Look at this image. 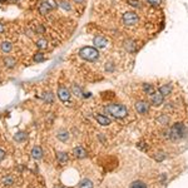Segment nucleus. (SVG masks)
<instances>
[{
    "label": "nucleus",
    "instance_id": "f257e3e1",
    "mask_svg": "<svg viewBox=\"0 0 188 188\" xmlns=\"http://www.w3.org/2000/svg\"><path fill=\"white\" fill-rule=\"evenodd\" d=\"M79 57L87 62H96L99 59V52L94 47H83L79 49Z\"/></svg>",
    "mask_w": 188,
    "mask_h": 188
},
{
    "label": "nucleus",
    "instance_id": "f03ea898",
    "mask_svg": "<svg viewBox=\"0 0 188 188\" xmlns=\"http://www.w3.org/2000/svg\"><path fill=\"white\" fill-rule=\"evenodd\" d=\"M104 109L107 113L112 114L116 118H124L128 114V109L123 104H108Z\"/></svg>",
    "mask_w": 188,
    "mask_h": 188
},
{
    "label": "nucleus",
    "instance_id": "7ed1b4c3",
    "mask_svg": "<svg viewBox=\"0 0 188 188\" xmlns=\"http://www.w3.org/2000/svg\"><path fill=\"white\" fill-rule=\"evenodd\" d=\"M184 134V126L182 123H176L171 127L169 131V138L172 141H179Z\"/></svg>",
    "mask_w": 188,
    "mask_h": 188
},
{
    "label": "nucleus",
    "instance_id": "20e7f679",
    "mask_svg": "<svg viewBox=\"0 0 188 188\" xmlns=\"http://www.w3.org/2000/svg\"><path fill=\"white\" fill-rule=\"evenodd\" d=\"M122 20H123V24L127 25V27H133L136 24H138L139 22V17L137 15V13L134 12H126L122 17Z\"/></svg>",
    "mask_w": 188,
    "mask_h": 188
},
{
    "label": "nucleus",
    "instance_id": "39448f33",
    "mask_svg": "<svg viewBox=\"0 0 188 188\" xmlns=\"http://www.w3.org/2000/svg\"><path fill=\"white\" fill-rule=\"evenodd\" d=\"M70 90L68 88H65L64 85H60L58 88V98L62 101V102H68L70 99Z\"/></svg>",
    "mask_w": 188,
    "mask_h": 188
},
{
    "label": "nucleus",
    "instance_id": "423d86ee",
    "mask_svg": "<svg viewBox=\"0 0 188 188\" xmlns=\"http://www.w3.org/2000/svg\"><path fill=\"white\" fill-rule=\"evenodd\" d=\"M163 101H164V97H163V94H161L159 92H154L151 96V104H153L154 107L162 106Z\"/></svg>",
    "mask_w": 188,
    "mask_h": 188
},
{
    "label": "nucleus",
    "instance_id": "0eeeda50",
    "mask_svg": "<svg viewBox=\"0 0 188 188\" xmlns=\"http://www.w3.org/2000/svg\"><path fill=\"white\" fill-rule=\"evenodd\" d=\"M134 108H136V111H137L139 114H146V113H148V111H149V104H148L147 102L139 101V102H137V103L134 104Z\"/></svg>",
    "mask_w": 188,
    "mask_h": 188
},
{
    "label": "nucleus",
    "instance_id": "6e6552de",
    "mask_svg": "<svg viewBox=\"0 0 188 188\" xmlns=\"http://www.w3.org/2000/svg\"><path fill=\"white\" fill-rule=\"evenodd\" d=\"M93 43H94V45L98 47V48H106V47L108 45V40H107L104 37H101V35H98V37L94 38Z\"/></svg>",
    "mask_w": 188,
    "mask_h": 188
},
{
    "label": "nucleus",
    "instance_id": "1a4fd4ad",
    "mask_svg": "<svg viewBox=\"0 0 188 188\" xmlns=\"http://www.w3.org/2000/svg\"><path fill=\"white\" fill-rule=\"evenodd\" d=\"M38 9H39V13H40V14L45 15V14H48V12H49L50 9H53V8H52V5L49 4L48 0H45V2H42V3L39 4Z\"/></svg>",
    "mask_w": 188,
    "mask_h": 188
},
{
    "label": "nucleus",
    "instance_id": "9d476101",
    "mask_svg": "<svg viewBox=\"0 0 188 188\" xmlns=\"http://www.w3.org/2000/svg\"><path fill=\"white\" fill-rule=\"evenodd\" d=\"M124 48H126V50L128 53H136V50H137V43H136V40L128 39L124 43Z\"/></svg>",
    "mask_w": 188,
    "mask_h": 188
},
{
    "label": "nucleus",
    "instance_id": "9b49d317",
    "mask_svg": "<svg viewBox=\"0 0 188 188\" xmlns=\"http://www.w3.org/2000/svg\"><path fill=\"white\" fill-rule=\"evenodd\" d=\"M3 63H4V65L7 67V68H9V69H12V68H14L15 65H17V59L15 58H13V57H5L4 59H3Z\"/></svg>",
    "mask_w": 188,
    "mask_h": 188
},
{
    "label": "nucleus",
    "instance_id": "f8f14e48",
    "mask_svg": "<svg viewBox=\"0 0 188 188\" xmlns=\"http://www.w3.org/2000/svg\"><path fill=\"white\" fill-rule=\"evenodd\" d=\"M96 119H97V122L101 124V126H109L111 124V119L108 118V117H106V116H103V114H97L96 116Z\"/></svg>",
    "mask_w": 188,
    "mask_h": 188
},
{
    "label": "nucleus",
    "instance_id": "ddd939ff",
    "mask_svg": "<svg viewBox=\"0 0 188 188\" xmlns=\"http://www.w3.org/2000/svg\"><path fill=\"white\" fill-rule=\"evenodd\" d=\"M73 153H74V156H75L77 158H85L87 154H88L87 151H85L83 147H80V146H79V147H75L74 151H73Z\"/></svg>",
    "mask_w": 188,
    "mask_h": 188
},
{
    "label": "nucleus",
    "instance_id": "4468645a",
    "mask_svg": "<svg viewBox=\"0 0 188 188\" xmlns=\"http://www.w3.org/2000/svg\"><path fill=\"white\" fill-rule=\"evenodd\" d=\"M158 92H159L161 94H163V97H166V96H168V94L172 93V85H171V84H163V85L159 87Z\"/></svg>",
    "mask_w": 188,
    "mask_h": 188
},
{
    "label": "nucleus",
    "instance_id": "2eb2a0df",
    "mask_svg": "<svg viewBox=\"0 0 188 188\" xmlns=\"http://www.w3.org/2000/svg\"><path fill=\"white\" fill-rule=\"evenodd\" d=\"M32 157L34 159H42V157H43V149L39 146H35L32 149Z\"/></svg>",
    "mask_w": 188,
    "mask_h": 188
},
{
    "label": "nucleus",
    "instance_id": "dca6fc26",
    "mask_svg": "<svg viewBox=\"0 0 188 188\" xmlns=\"http://www.w3.org/2000/svg\"><path fill=\"white\" fill-rule=\"evenodd\" d=\"M57 159H58V162L63 166V164H65V163L69 161V157H68V154H67L65 152H58V153H57Z\"/></svg>",
    "mask_w": 188,
    "mask_h": 188
},
{
    "label": "nucleus",
    "instance_id": "f3484780",
    "mask_svg": "<svg viewBox=\"0 0 188 188\" xmlns=\"http://www.w3.org/2000/svg\"><path fill=\"white\" fill-rule=\"evenodd\" d=\"M0 48H2V52L3 53H10L12 52V49H13V45H12V43L10 42H8V40H5V42H3L2 44H0Z\"/></svg>",
    "mask_w": 188,
    "mask_h": 188
},
{
    "label": "nucleus",
    "instance_id": "a211bd4d",
    "mask_svg": "<svg viewBox=\"0 0 188 188\" xmlns=\"http://www.w3.org/2000/svg\"><path fill=\"white\" fill-rule=\"evenodd\" d=\"M57 136H58V139L62 141V142H67V141L69 139V133H68V131H65V129H60Z\"/></svg>",
    "mask_w": 188,
    "mask_h": 188
},
{
    "label": "nucleus",
    "instance_id": "6ab92c4d",
    "mask_svg": "<svg viewBox=\"0 0 188 188\" xmlns=\"http://www.w3.org/2000/svg\"><path fill=\"white\" fill-rule=\"evenodd\" d=\"M143 92H144L146 94H148V96L151 97L152 94L156 92V89H154V87H153L152 84H149V83H144V84H143Z\"/></svg>",
    "mask_w": 188,
    "mask_h": 188
},
{
    "label": "nucleus",
    "instance_id": "aec40b11",
    "mask_svg": "<svg viewBox=\"0 0 188 188\" xmlns=\"http://www.w3.org/2000/svg\"><path fill=\"white\" fill-rule=\"evenodd\" d=\"M27 138H28V134L24 133V132H18V133H15V136H14V141H15V142H24Z\"/></svg>",
    "mask_w": 188,
    "mask_h": 188
},
{
    "label": "nucleus",
    "instance_id": "412c9836",
    "mask_svg": "<svg viewBox=\"0 0 188 188\" xmlns=\"http://www.w3.org/2000/svg\"><path fill=\"white\" fill-rule=\"evenodd\" d=\"M79 188H93V182H92L90 179L85 178V179L80 181V183H79Z\"/></svg>",
    "mask_w": 188,
    "mask_h": 188
},
{
    "label": "nucleus",
    "instance_id": "4be33fe9",
    "mask_svg": "<svg viewBox=\"0 0 188 188\" xmlns=\"http://www.w3.org/2000/svg\"><path fill=\"white\" fill-rule=\"evenodd\" d=\"M37 47H38V49H40V50L47 49V48H48V42H47L44 38L38 39V40H37Z\"/></svg>",
    "mask_w": 188,
    "mask_h": 188
},
{
    "label": "nucleus",
    "instance_id": "5701e85b",
    "mask_svg": "<svg viewBox=\"0 0 188 188\" xmlns=\"http://www.w3.org/2000/svg\"><path fill=\"white\" fill-rule=\"evenodd\" d=\"M129 188H147V184L142 181H134V182L131 183Z\"/></svg>",
    "mask_w": 188,
    "mask_h": 188
},
{
    "label": "nucleus",
    "instance_id": "b1692460",
    "mask_svg": "<svg viewBox=\"0 0 188 188\" xmlns=\"http://www.w3.org/2000/svg\"><path fill=\"white\" fill-rule=\"evenodd\" d=\"M33 60H34L35 63H42V62H44V60H45V57H44V54H43L42 52H38V53H35V54H34Z\"/></svg>",
    "mask_w": 188,
    "mask_h": 188
},
{
    "label": "nucleus",
    "instance_id": "393cba45",
    "mask_svg": "<svg viewBox=\"0 0 188 188\" xmlns=\"http://www.w3.org/2000/svg\"><path fill=\"white\" fill-rule=\"evenodd\" d=\"M72 90H73V93L75 94L77 97H82V96H83L82 88H80L79 85H77V84H73V87H72Z\"/></svg>",
    "mask_w": 188,
    "mask_h": 188
},
{
    "label": "nucleus",
    "instance_id": "a878e982",
    "mask_svg": "<svg viewBox=\"0 0 188 188\" xmlns=\"http://www.w3.org/2000/svg\"><path fill=\"white\" fill-rule=\"evenodd\" d=\"M43 99H44L45 102H48V103H53L54 97H53V94H52L50 92H48V93H44V94H43Z\"/></svg>",
    "mask_w": 188,
    "mask_h": 188
},
{
    "label": "nucleus",
    "instance_id": "bb28decb",
    "mask_svg": "<svg viewBox=\"0 0 188 188\" xmlns=\"http://www.w3.org/2000/svg\"><path fill=\"white\" fill-rule=\"evenodd\" d=\"M146 2L149 5H152V7H159L161 3H162V0H146Z\"/></svg>",
    "mask_w": 188,
    "mask_h": 188
},
{
    "label": "nucleus",
    "instance_id": "cd10ccee",
    "mask_svg": "<svg viewBox=\"0 0 188 188\" xmlns=\"http://www.w3.org/2000/svg\"><path fill=\"white\" fill-rule=\"evenodd\" d=\"M158 122H159L161 124H168V122H169V118H168L167 116H161V117L158 118Z\"/></svg>",
    "mask_w": 188,
    "mask_h": 188
},
{
    "label": "nucleus",
    "instance_id": "c85d7f7f",
    "mask_svg": "<svg viewBox=\"0 0 188 188\" xmlns=\"http://www.w3.org/2000/svg\"><path fill=\"white\" fill-rule=\"evenodd\" d=\"M128 3L134 8H142V4H141V2H138V0H128Z\"/></svg>",
    "mask_w": 188,
    "mask_h": 188
},
{
    "label": "nucleus",
    "instance_id": "c756f323",
    "mask_svg": "<svg viewBox=\"0 0 188 188\" xmlns=\"http://www.w3.org/2000/svg\"><path fill=\"white\" fill-rule=\"evenodd\" d=\"M3 183L5 184V186H12L13 184V178L9 176V177H4L3 178Z\"/></svg>",
    "mask_w": 188,
    "mask_h": 188
},
{
    "label": "nucleus",
    "instance_id": "7c9ffc66",
    "mask_svg": "<svg viewBox=\"0 0 188 188\" xmlns=\"http://www.w3.org/2000/svg\"><path fill=\"white\" fill-rule=\"evenodd\" d=\"M59 7L63 8L64 10H70V5H69V3H67V2H59Z\"/></svg>",
    "mask_w": 188,
    "mask_h": 188
},
{
    "label": "nucleus",
    "instance_id": "2f4dec72",
    "mask_svg": "<svg viewBox=\"0 0 188 188\" xmlns=\"http://www.w3.org/2000/svg\"><path fill=\"white\" fill-rule=\"evenodd\" d=\"M106 70H107L108 73H112V72L114 70V64H113V63H107V64H106Z\"/></svg>",
    "mask_w": 188,
    "mask_h": 188
},
{
    "label": "nucleus",
    "instance_id": "473e14b6",
    "mask_svg": "<svg viewBox=\"0 0 188 188\" xmlns=\"http://www.w3.org/2000/svg\"><path fill=\"white\" fill-rule=\"evenodd\" d=\"M4 158H5V152L0 149V162H2V161H3Z\"/></svg>",
    "mask_w": 188,
    "mask_h": 188
},
{
    "label": "nucleus",
    "instance_id": "72a5a7b5",
    "mask_svg": "<svg viewBox=\"0 0 188 188\" xmlns=\"http://www.w3.org/2000/svg\"><path fill=\"white\" fill-rule=\"evenodd\" d=\"M4 30H5V29H4V25H3L2 23H0V34H3V33H4Z\"/></svg>",
    "mask_w": 188,
    "mask_h": 188
},
{
    "label": "nucleus",
    "instance_id": "f704fd0d",
    "mask_svg": "<svg viewBox=\"0 0 188 188\" xmlns=\"http://www.w3.org/2000/svg\"><path fill=\"white\" fill-rule=\"evenodd\" d=\"M74 3H75V4H83L84 0H74Z\"/></svg>",
    "mask_w": 188,
    "mask_h": 188
},
{
    "label": "nucleus",
    "instance_id": "c9c22d12",
    "mask_svg": "<svg viewBox=\"0 0 188 188\" xmlns=\"http://www.w3.org/2000/svg\"><path fill=\"white\" fill-rule=\"evenodd\" d=\"M54 188H65V187H63V186H59V184H57V186H54Z\"/></svg>",
    "mask_w": 188,
    "mask_h": 188
},
{
    "label": "nucleus",
    "instance_id": "e433bc0d",
    "mask_svg": "<svg viewBox=\"0 0 188 188\" xmlns=\"http://www.w3.org/2000/svg\"><path fill=\"white\" fill-rule=\"evenodd\" d=\"M0 2H7V0H0Z\"/></svg>",
    "mask_w": 188,
    "mask_h": 188
},
{
    "label": "nucleus",
    "instance_id": "4c0bfd02",
    "mask_svg": "<svg viewBox=\"0 0 188 188\" xmlns=\"http://www.w3.org/2000/svg\"><path fill=\"white\" fill-rule=\"evenodd\" d=\"M15 2H18V0H15Z\"/></svg>",
    "mask_w": 188,
    "mask_h": 188
}]
</instances>
